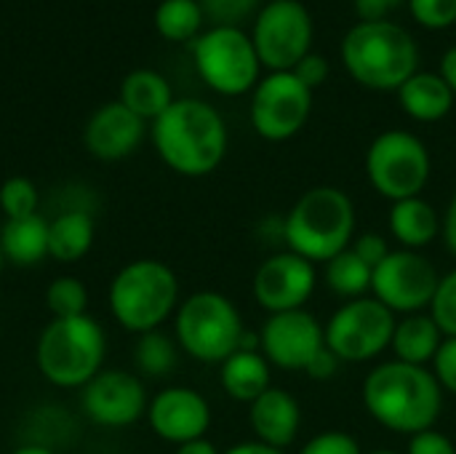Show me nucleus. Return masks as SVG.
Segmentation results:
<instances>
[{
  "mask_svg": "<svg viewBox=\"0 0 456 454\" xmlns=\"http://www.w3.org/2000/svg\"><path fill=\"white\" fill-rule=\"evenodd\" d=\"M433 375L444 393L456 396V337H446L433 359Z\"/></svg>",
  "mask_w": 456,
  "mask_h": 454,
  "instance_id": "obj_36",
  "label": "nucleus"
},
{
  "mask_svg": "<svg viewBox=\"0 0 456 454\" xmlns=\"http://www.w3.org/2000/svg\"><path fill=\"white\" fill-rule=\"evenodd\" d=\"M107 334L94 316L51 318L35 345V367L56 388H83L104 369Z\"/></svg>",
  "mask_w": 456,
  "mask_h": 454,
  "instance_id": "obj_6",
  "label": "nucleus"
},
{
  "mask_svg": "<svg viewBox=\"0 0 456 454\" xmlns=\"http://www.w3.org/2000/svg\"><path fill=\"white\" fill-rule=\"evenodd\" d=\"M259 351L283 372H305L310 361L326 348V329L310 310L275 313L259 332Z\"/></svg>",
  "mask_w": 456,
  "mask_h": 454,
  "instance_id": "obj_15",
  "label": "nucleus"
},
{
  "mask_svg": "<svg viewBox=\"0 0 456 454\" xmlns=\"http://www.w3.org/2000/svg\"><path fill=\"white\" fill-rule=\"evenodd\" d=\"M339 359L329 351V348H323L313 361H310V367L305 369L307 372V377H313V380H318V383H323V380H331V377H337V372H339Z\"/></svg>",
  "mask_w": 456,
  "mask_h": 454,
  "instance_id": "obj_41",
  "label": "nucleus"
},
{
  "mask_svg": "<svg viewBox=\"0 0 456 454\" xmlns=\"http://www.w3.org/2000/svg\"><path fill=\"white\" fill-rule=\"evenodd\" d=\"M430 169L433 163L425 142L403 128L382 131L366 150V177L390 203L422 195Z\"/></svg>",
  "mask_w": 456,
  "mask_h": 454,
  "instance_id": "obj_8",
  "label": "nucleus"
},
{
  "mask_svg": "<svg viewBox=\"0 0 456 454\" xmlns=\"http://www.w3.org/2000/svg\"><path fill=\"white\" fill-rule=\"evenodd\" d=\"M144 417L150 423V431L174 447L206 439L211 428V407L206 396L184 385L163 388L160 393H155Z\"/></svg>",
  "mask_w": 456,
  "mask_h": 454,
  "instance_id": "obj_17",
  "label": "nucleus"
},
{
  "mask_svg": "<svg viewBox=\"0 0 456 454\" xmlns=\"http://www.w3.org/2000/svg\"><path fill=\"white\" fill-rule=\"evenodd\" d=\"M219 383L224 393L240 404H254L270 385V361L262 351H235L219 364Z\"/></svg>",
  "mask_w": 456,
  "mask_h": 454,
  "instance_id": "obj_23",
  "label": "nucleus"
},
{
  "mask_svg": "<svg viewBox=\"0 0 456 454\" xmlns=\"http://www.w3.org/2000/svg\"><path fill=\"white\" fill-rule=\"evenodd\" d=\"M174 454H222L208 439H198V442H187L182 447H176Z\"/></svg>",
  "mask_w": 456,
  "mask_h": 454,
  "instance_id": "obj_45",
  "label": "nucleus"
},
{
  "mask_svg": "<svg viewBox=\"0 0 456 454\" xmlns=\"http://www.w3.org/2000/svg\"><path fill=\"white\" fill-rule=\"evenodd\" d=\"M3 265H5V260H3V252H0V273H3Z\"/></svg>",
  "mask_w": 456,
  "mask_h": 454,
  "instance_id": "obj_48",
  "label": "nucleus"
},
{
  "mask_svg": "<svg viewBox=\"0 0 456 454\" xmlns=\"http://www.w3.org/2000/svg\"><path fill=\"white\" fill-rule=\"evenodd\" d=\"M411 16L428 29H446L456 21V0H406Z\"/></svg>",
  "mask_w": 456,
  "mask_h": 454,
  "instance_id": "obj_34",
  "label": "nucleus"
},
{
  "mask_svg": "<svg viewBox=\"0 0 456 454\" xmlns=\"http://www.w3.org/2000/svg\"><path fill=\"white\" fill-rule=\"evenodd\" d=\"M222 454H283L281 450H273V447H267V444H262V442H240V444H235V447H230V450H224Z\"/></svg>",
  "mask_w": 456,
  "mask_h": 454,
  "instance_id": "obj_44",
  "label": "nucleus"
},
{
  "mask_svg": "<svg viewBox=\"0 0 456 454\" xmlns=\"http://www.w3.org/2000/svg\"><path fill=\"white\" fill-rule=\"evenodd\" d=\"M176 361H179V345L174 337L163 334L160 329L139 334L134 345V364L139 375L152 377V380L168 377L176 369Z\"/></svg>",
  "mask_w": 456,
  "mask_h": 454,
  "instance_id": "obj_28",
  "label": "nucleus"
},
{
  "mask_svg": "<svg viewBox=\"0 0 456 454\" xmlns=\"http://www.w3.org/2000/svg\"><path fill=\"white\" fill-rule=\"evenodd\" d=\"M438 75L446 80V86L454 91L456 96V45H452L446 54H444V59H441V70H438Z\"/></svg>",
  "mask_w": 456,
  "mask_h": 454,
  "instance_id": "obj_43",
  "label": "nucleus"
},
{
  "mask_svg": "<svg viewBox=\"0 0 456 454\" xmlns=\"http://www.w3.org/2000/svg\"><path fill=\"white\" fill-rule=\"evenodd\" d=\"M256 56L270 72H291L313 51V16L302 0H270L251 32Z\"/></svg>",
  "mask_w": 456,
  "mask_h": 454,
  "instance_id": "obj_11",
  "label": "nucleus"
},
{
  "mask_svg": "<svg viewBox=\"0 0 456 454\" xmlns=\"http://www.w3.org/2000/svg\"><path fill=\"white\" fill-rule=\"evenodd\" d=\"M120 102L142 120H158L174 102L171 83L158 70H134L120 83Z\"/></svg>",
  "mask_w": 456,
  "mask_h": 454,
  "instance_id": "obj_26",
  "label": "nucleus"
},
{
  "mask_svg": "<svg viewBox=\"0 0 456 454\" xmlns=\"http://www.w3.org/2000/svg\"><path fill=\"white\" fill-rule=\"evenodd\" d=\"M45 308L51 318H75L88 313V289L75 276H59L45 289Z\"/></svg>",
  "mask_w": 456,
  "mask_h": 454,
  "instance_id": "obj_30",
  "label": "nucleus"
},
{
  "mask_svg": "<svg viewBox=\"0 0 456 454\" xmlns=\"http://www.w3.org/2000/svg\"><path fill=\"white\" fill-rule=\"evenodd\" d=\"M441 273L438 268L419 252L398 249L374 270L371 294L393 313H425L433 305L438 292Z\"/></svg>",
  "mask_w": 456,
  "mask_h": 454,
  "instance_id": "obj_13",
  "label": "nucleus"
},
{
  "mask_svg": "<svg viewBox=\"0 0 456 454\" xmlns=\"http://www.w3.org/2000/svg\"><path fill=\"white\" fill-rule=\"evenodd\" d=\"M454 91L446 86V80L438 72H414L401 88L398 102L403 112L419 123H438L444 120L454 107Z\"/></svg>",
  "mask_w": 456,
  "mask_h": 454,
  "instance_id": "obj_21",
  "label": "nucleus"
},
{
  "mask_svg": "<svg viewBox=\"0 0 456 454\" xmlns=\"http://www.w3.org/2000/svg\"><path fill=\"white\" fill-rule=\"evenodd\" d=\"M406 454H456V447L449 436L430 428V431H422V433L409 439Z\"/></svg>",
  "mask_w": 456,
  "mask_h": 454,
  "instance_id": "obj_39",
  "label": "nucleus"
},
{
  "mask_svg": "<svg viewBox=\"0 0 456 454\" xmlns=\"http://www.w3.org/2000/svg\"><path fill=\"white\" fill-rule=\"evenodd\" d=\"M8 454H56L51 447H45V444H37V442H32V444H21V447H16V450H11Z\"/></svg>",
  "mask_w": 456,
  "mask_h": 454,
  "instance_id": "obj_46",
  "label": "nucleus"
},
{
  "mask_svg": "<svg viewBox=\"0 0 456 454\" xmlns=\"http://www.w3.org/2000/svg\"><path fill=\"white\" fill-rule=\"evenodd\" d=\"M361 396L374 423L409 439L436 428L444 412V391L433 369L403 361L374 367L363 380Z\"/></svg>",
  "mask_w": 456,
  "mask_h": 454,
  "instance_id": "obj_1",
  "label": "nucleus"
},
{
  "mask_svg": "<svg viewBox=\"0 0 456 454\" xmlns=\"http://www.w3.org/2000/svg\"><path fill=\"white\" fill-rule=\"evenodd\" d=\"M195 70L222 96H240L262 80V62L251 35L240 27H211L192 43Z\"/></svg>",
  "mask_w": 456,
  "mask_h": 454,
  "instance_id": "obj_9",
  "label": "nucleus"
},
{
  "mask_svg": "<svg viewBox=\"0 0 456 454\" xmlns=\"http://www.w3.org/2000/svg\"><path fill=\"white\" fill-rule=\"evenodd\" d=\"M0 211L5 219H24L40 214V193L27 177H8L0 185Z\"/></svg>",
  "mask_w": 456,
  "mask_h": 454,
  "instance_id": "obj_31",
  "label": "nucleus"
},
{
  "mask_svg": "<svg viewBox=\"0 0 456 454\" xmlns=\"http://www.w3.org/2000/svg\"><path fill=\"white\" fill-rule=\"evenodd\" d=\"M203 16L200 0H160L155 8V27L166 40L184 43L198 37Z\"/></svg>",
  "mask_w": 456,
  "mask_h": 454,
  "instance_id": "obj_29",
  "label": "nucleus"
},
{
  "mask_svg": "<svg viewBox=\"0 0 456 454\" xmlns=\"http://www.w3.org/2000/svg\"><path fill=\"white\" fill-rule=\"evenodd\" d=\"M350 249H353L371 270H377V268L390 257V252H393L390 244H387V238H385L382 233H363V235L353 238Z\"/></svg>",
  "mask_w": 456,
  "mask_h": 454,
  "instance_id": "obj_37",
  "label": "nucleus"
},
{
  "mask_svg": "<svg viewBox=\"0 0 456 454\" xmlns=\"http://www.w3.org/2000/svg\"><path fill=\"white\" fill-rule=\"evenodd\" d=\"M318 286L315 265L294 252H278L267 257L251 281L254 300L270 316L302 310Z\"/></svg>",
  "mask_w": 456,
  "mask_h": 454,
  "instance_id": "obj_16",
  "label": "nucleus"
},
{
  "mask_svg": "<svg viewBox=\"0 0 456 454\" xmlns=\"http://www.w3.org/2000/svg\"><path fill=\"white\" fill-rule=\"evenodd\" d=\"M147 120L131 112L120 99L102 104L83 128L86 150L99 161H123L144 142Z\"/></svg>",
  "mask_w": 456,
  "mask_h": 454,
  "instance_id": "obj_18",
  "label": "nucleus"
},
{
  "mask_svg": "<svg viewBox=\"0 0 456 454\" xmlns=\"http://www.w3.org/2000/svg\"><path fill=\"white\" fill-rule=\"evenodd\" d=\"M371 454H398V452H393V450H377V452H371Z\"/></svg>",
  "mask_w": 456,
  "mask_h": 454,
  "instance_id": "obj_47",
  "label": "nucleus"
},
{
  "mask_svg": "<svg viewBox=\"0 0 456 454\" xmlns=\"http://www.w3.org/2000/svg\"><path fill=\"white\" fill-rule=\"evenodd\" d=\"M441 235L446 241V249L456 257V193L454 198L449 201V209L444 214V225H441Z\"/></svg>",
  "mask_w": 456,
  "mask_h": 454,
  "instance_id": "obj_42",
  "label": "nucleus"
},
{
  "mask_svg": "<svg viewBox=\"0 0 456 454\" xmlns=\"http://www.w3.org/2000/svg\"><path fill=\"white\" fill-rule=\"evenodd\" d=\"M310 91H315L318 86H323L326 83V78H329V72H331V67H329V62H326V56H321V54H315V51H310L307 56H302L299 62H297V67L291 70Z\"/></svg>",
  "mask_w": 456,
  "mask_h": 454,
  "instance_id": "obj_38",
  "label": "nucleus"
},
{
  "mask_svg": "<svg viewBox=\"0 0 456 454\" xmlns=\"http://www.w3.org/2000/svg\"><path fill=\"white\" fill-rule=\"evenodd\" d=\"M83 415L99 428H128L147 415L150 399L142 377L126 369H102L80 388Z\"/></svg>",
  "mask_w": 456,
  "mask_h": 454,
  "instance_id": "obj_14",
  "label": "nucleus"
},
{
  "mask_svg": "<svg viewBox=\"0 0 456 454\" xmlns=\"http://www.w3.org/2000/svg\"><path fill=\"white\" fill-rule=\"evenodd\" d=\"M297 454H363L361 444L342 431H326L313 436Z\"/></svg>",
  "mask_w": 456,
  "mask_h": 454,
  "instance_id": "obj_35",
  "label": "nucleus"
},
{
  "mask_svg": "<svg viewBox=\"0 0 456 454\" xmlns=\"http://www.w3.org/2000/svg\"><path fill=\"white\" fill-rule=\"evenodd\" d=\"M444 332L438 329V324L433 321L430 313H411L403 316L395 324L393 332V353L395 361L403 364H414V367H428L433 364L438 348L444 345Z\"/></svg>",
  "mask_w": 456,
  "mask_h": 454,
  "instance_id": "obj_25",
  "label": "nucleus"
},
{
  "mask_svg": "<svg viewBox=\"0 0 456 454\" xmlns=\"http://www.w3.org/2000/svg\"><path fill=\"white\" fill-rule=\"evenodd\" d=\"M323 278L337 297L350 302V300H361V297H366V292H371L374 270L353 249H345L342 254H337L334 260L326 262Z\"/></svg>",
  "mask_w": 456,
  "mask_h": 454,
  "instance_id": "obj_27",
  "label": "nucleus"
},
{
  "mask_svg": "<svg viewBox=\"0 0 456 454\" xmlns=\"http://www.w3.org/2000/svg\"><path fill=\"white\" fill-rule=\"evenodd\" d=\"M283 238L289 252L313 265L329 262L355 238V203L339 187L321 185L299 195L283 219Z\"/></svg>",
  "mask_w": 456,
  "mask_h": 454,
  "instance_id": "obj_4",
  "label": "nucleus"
},
{
  "mask_svg": "<svg viewBox=\"0 0 456 454\" xmlns=\"http://www.w3.org/2000/svg\"><path fill=\"white\" fill-rule=\"evenodd\" d=\"M176 273L152 257L126 262L110 281L107 305L115 324L131 334L160 329L179 308Z\"/></svg>",
  "mask_w": 456,
  "mask_h": 454,
  "instance_id": "obj_5",
  "label": "nucleus"
},
{
  "mask_svg": "<svg viewBox=\"0 0 456 454\" xmlns=\"http://www.w3.org/2000/svg\"><path fill=\"white\" fill-rule=\"evenodd\" d=\"M94 238L96 225L91 211L83 206L61 209L53 219H48V257L61 265L80 262L91 252Z\"/></svg>",
  "mask_w": 456,
  "mask_h": 454,
  "instance_id": "obj_20",
  "label": "nucleus"
},
{
  "mask_svg": "<svg viewBox=\"0 0 456 454\" xmlns=\"http://www.w3.org/2000/svg\"><path fill=\"white\" fill-rule=\"evenodd\" d=\"M339 56L350 78L371 91H398L419 64L409 29L390 21H358L347 29Z\"/></svg>",
  "mask_w": 456,
  "mask_h": 454,
  "instance_id": "obj_3",
  "label": "nucleus"
},
{
  "mask_svg": "<svg viewBox=\"0 0 456 454\" xmlns=\"http://www.w3.org/2000/svg\"><path fill=\"white\" fill-rule=\"evenodd\" d=\"M248 423L256 442L283 452L297 442L302 425V409L289 391L267 388L254 404H248Z\"/></svg>",
  "mask_w": 456,
  "mask_h": 454,
  "instance_id": "obj_19",
  "label": "nucleus"
},
{
  "mask_svg": "<svg viewBox=\"0 0 456 454\" xmlns=\"http://www.w3.org/2000/svg\"><path fill=\"white\" fill-rule=\"evenodd\" d=\"M246 326L235 302L219 292H195L174 313V340L195 361L222 364L240 348Z\"/></svg>",
  "mask_w": 456,
  "mask_h": 454,
  "instance_id": "obj_7",
  "label": "nucleus"
},
{
  "mask_svg": "<svg viewBox=\"0 0 456 454\" xmlns=\"http://www.w3.org/2000/svg\"><path fill=\"white\" fill-rule=\"evenodd\" d=\"M441 225L444 217L422 195L395 201L390 206V233L403 249L419 252L430 246L441 235Z\"/></svg>",
  "mask_w": 456,
  "mask_h": 454,
  "instance_id": "obj_22",
  "label": "nucleus"
},
{
  "mask_svg": "<svg viewBox=\"0 0 456 454\" xmlns=\"http://www.w3.org/2000/svg\"><path fill=\"white\" fill-rule=\"evenodd\" d=\"M259 3L262 0H200V8L214 27H238L251 13H259Z\"/></svg>",
  "mask_w": 456,
  "mask_h": 454,
  "instance_id": "obj_33",
  "label": "nucleus"
},
{
  "mask_svg": "<svg viewBox=\"0 0 456 454\" xmlns=\"http://www.w3.org/2000/svg\"><path fill=\"white\" fill-rule=\"evenodd\" d=\"M361 21H390V13L406 0H353Z\"/></svg>",
  "mask_w": 456,
  "mask_h": 454,
  "instance_id": "obj_40",
  "label": "nucleus"
},
{
  "mask_svg": "<svg viewBox=\"0 0 456 454\" xmlns=\"http://www.w3.org/2000/svg\"><path fill=\"white\" fill-rule=\"evenodd\" d=\"M430 316L444 332V337H456V270L441 276L438 292L430 305Z\"/></svg>",
  "mask_w": 456,
  "mask_h": 454,
  "instance_id": "obj_32",
  "label": "nucleus"
},
{
  "mask_svg": "<svg viewBox=\"0 0 456 454\" xmlns=\"http://www.w3.org/2000/svg\"><path fill=\"white\" fill-rule=\"evenodd\" d=\"M313 112V91L294 72H267L251 96V126L267 142L297 136Z\"/></svg>",
  "mask_w": 456,
  "mask_h": 454,
  "instance_id": "obj_12",
  "label": "nucleus"
},
{
  "mask_svg": "<svg viewBox=\"0 0 456 454\" xmlns=\"http://www.w3.org/2000/svg\"><path fill=\"white\" fill-rule=\"evenodd\" d=\"M152 144L160 161L182 177H206L227 155V123L216 107L200 99H174L152 120Z\"/></svg>",
  "mask_w": 456,
  "mask_h": 454,
  "instance_id": "obj_2",
  "label": "nucleus"
},
{
  "mask_svg": "<svg viewBox=\"0 0 456 454\" xmlns=\"http://www.w3.org/2000/svg\"><path fill=\"white\" fill-rule=\"evenodd\" d=\"M395 313L374 297L345 302L323 326L326 348L345 364H363L377 359L393 345Z\"/></svg>",
  "mask_w": 456,
  "mask_h": 454,
  "instance_id": "obj_10",
  "label": "nucleus"
},
{
  "mask_svg": "<svg viewBox=\"0 0 456 454\" xmlns=\"http://www.w3.org/2000/svg\"><path fill=\"white\" fill-rule=\"evenodd\" d=\"M3 260L16 268H32L48 257V219L32 214L24 219H5L0 227Z\"/></svg>",
  "mask_w": 456,
  "mask_h": 454,
  "instance_id": "obj_24",
  "label": "nucleus"
}]
</instances>
